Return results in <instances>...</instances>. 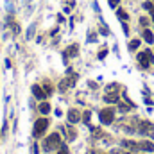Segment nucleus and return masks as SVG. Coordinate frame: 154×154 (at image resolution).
Instances as JSON below:
<instances>
[{
	"instance_id": "nucleus-23",
	"label": "nucleus",
	"mask_w": 154,
	"mask_h": 154,
	"mask_svg": "<svg viewBox=\"0 0 154 154\" xmlns=\"http://www.w3.org/2000/svg\"><path fill=\"white\" fill-rule=\"evenodd\" d=\"M124 154H131V152H124Z\"/></svg>"
},
{
	"instance_id": "nucleus-20",
	"label": "nucleus",
	"mask_w": 154,
	"mask_h": 154,
	"mask_svg": "<svg viewBox=\"0 0 154 154\" xmlns=\"http://www.w3.org/2000/svg\"><path fill=\"white\" fill-rule=\"evenodd\" d=\"M120 111H129V106H125V104H120Z\"/></svg>"
},
{
	"instance_id": "nucleus-21",
	"label": "nucleus",
	"mask_w": 154,
	"mask_h": 154,
	"mask_svg": "<svg viewBox=\"0 0 154 154\" xmlns=\"http://www.w3.org/2000/svg\"><path fill=\"white\" fill-rule=\"evenodd\" d=\"M57 154H68V151H66V147H61V151H59Z\"/></svg>"
},
{
	"instance_id": "nucleus-13",
	"label": "nucleus",
	"mask_w": 154,
	"mask_h": 154,
	"mask_svg": "<svg viewBox=\"0 0 154 154\" xmlns=\"http://www.w3.org/2000/svg\"><path fill=\"white\" fill-rule=\"evenodd\" d=\"M116 16H118L120 20H129V14H127L124 9H118V11H116Z\"/></svg>"
},
{
	"instance_id": "nucleus-7",
	"label": "nucleus",
	"mask_w": 154,
	"mask_h": 154,
	"mask_svg": "<svg viewBox=\"0 0 154 154\" xmlns=\"http://www.w3.org/2000/svg\"><path fill=\"white\" fill-rule=\"evenodd\" d=\"M138 147H140L142 151H145V152H152L154 151V143L152 142H147V140L142 142V143H138Z\"/></svg>"
},
{
	"instance_id": "nucleus-8",
	"label": "nucleus",
	"mask_w": 154,
	"mask_h": 154,
	"mask_svg": "<svg viewBox=\"0 0 154 154\" xmlns=\"http://www.w3.org/2000/svg\"><path fill=\"white\" fill-rule=\"evenodd\" d=\"M138 129H140V133H143V134H145V133L152 131L154 125L151 124V122H140V127H138Z\"/></svg>"
},
{
	"instance_id": "nucleus-17",
	"label": "nucleus",
	"mask_w": 154,
	"mask_h": 154,
	"mask_svg": "<svg viewBox=\"0 0 154 154\" xmlns=\"http://www.w3.org/2000/svg\"><path fill=\"white\" fill-rule=\"evenodd\" d=\"M140 23H142L143 27H147V25H149V18H140Z\"/></svg>"
},
{
	"instance_id": "nucleus-5",
	"label": "nucleus",
	"mask_w": 154,
	"mask_h": 154,
	"mask_svg": "<svg viewBox=\"0 0 154 154\" xmlns=\"http://www.w3.org/2000/svg\"><path fill=\"white\" fill-rule=\"evenodd\" d=\"M32 93H34V97L39 99V100H43V99L47 97V91H45L41 86H38V84H34V86H32Z\"/></svg>"
},
{
	"instance_id": "nucleus-18",
	"label": "nucleus",
	"mask_w": 154,
	"mask_h": 154,
	"mask_svg": "<svg viewBox=\"0 0 154 154\" xmlns=\"http://www.w3.org/2000/svg\"><path fill=\"white\" fill-rule=\"evenodd\" d=\"M82 118H84V122H86V124H88V122H90V111H86V113H84V115H82Z\"/></svg>"
},
{
	"instance_id": "nucleus-12",
	"label": "nucleus",
	"mask_w": 154,
	"mask_h": 154,
	"mask_svg": "<svg viewBox=\"0 0 154 154\" xmlns=\"http://www.w3.org/2000/svg\"><path fill=\"white\" fill-rule=\"evenodd\" d=\"M48 111H50V106H48L47 102H41V104H39V113H43V115H47Z\"/></svg>"
},
{
	"instance_id": "nucleus-22",
	"label": "nucleus",
	"mask_w": 154,
	"mask_h": 154,
	"mask_svg": "<svg viewBox=\"0 0 154 154\" xmlns=\"http://www.w3.org/2000/svg\"><path fill=\"white\" fill-rule=\"evenodd\" d=\"M151 16H152V22H154V13H151Z\"/></svg>"
},
{
	"instance_id": "nucleus-3",
	"label": "nucleus",
	"mask_w": 154,
	"mask_h": 154,
	"mask_svg": "<svg viewBox=\"0 0 154 154\" xmlns=\"http://www.w3.org/2000/svg\"><path fill=\"white\" fill-rule=\"evenodd\" d=\"M138 61H140V66L142 68H149L151 65L154 63V56L151 50H143L138 54Z\"/></svg>"
},
{
	"instance_id": "nucleus-1",
	"label": "nucleus",
	"mask_w": 154,
	"mask_h": 154,
	"mask_svg": "<svg viewBox=\"0 0 154 154\" xmlns=\"http://www.w3.org/2000/svg\"><path fill=\"white\" fill-rule=\"evenodd\" d=\"M59 145H61V138H59L57 133L48 134V136L45 138V142H43V149H45V151H54V149L59 147Z\"/></svg>"
},
{
	"instance_id": "nucleus-10",
	"label": "nucleus",
	"mask_w": 154,
	"mask_h": 154,
	"mask_svg": "<svg viewBox=\"0 0 154 154\" xmlns=\"http://www.w3.org/2000/svg\"><path fill=\"white\" fill-rule=\"evenodd\" d=\"M104 100L109 102V104H115V102H118V95H116V93H108V95L104 97Z\"/></svg>"
},
{
	"instance_id": "nucleus-15",
	"label": "nucleus",
	"mask_w": 154,
	"mask_h": 154,
	"mask_svg": "<svg viewBox=\"0 0 154 154\" xmlns=\"http://www.w3.org/2000/svg\"><path fill=\"white\" fill-rule=\"evenodd\" d=\"M140 47V39H133L131 43H129V50H136Z\"/></svg>"
},
{
	"instance_id": "nucleus-2",
	"label": "nucleus",
	"mask_w": 154,
	"mask_h": 154,
	"mask_svg": "<svg viewBox=\"0 0 154 154\" xmlns=\"http://www.w3.org/2000/svg\"><path fill=\"white\" fill-rule=\"evenodd\" d=\"M48 129V120L47 118H38L36 120V124H34V129H32V134L36 136V138H41L43 134H45V131Z\"/></svg>"
},
{
	"instance_id": "nucleus-6",
	"label": "nucleus",
	"mask_w": 154,
	"mask_h": 154,
	"mask_svg": "<svg viewBox=\"0 0 154 154\" xmlns=\"http://www.w3.org/2000/svg\"><path fill=\"white\" fill-rule=\"evenodd\" d=\"M79 120H81V113H79L77 109H70V111H68V122H70V124H77Z\"/></svg>"
},
{
	"instance_id": "nucleus-16",
	"label": "nucleus",
	"mask_w": 154,
	"mask_h": 154,
	"mask_svg": "<svg viewBox=\"0 0 154 154\" xmlns=\"http://www.w3.org/2000/svg\"><path fill=\"white\" fill-rule=\"evenodd\" d=\"M143 9H147L149 13H154V5L151 2H145V4H143Z\"/></svg>"
},
{
	"instance_id": "nucleus-9",
	"label": "nucleus",
	"mask_w": 154,
	"mask_h": 154,
	"mask_svg": "<svg viewBox=\"0 0 154 154\" xmlns=\"http://www.w3.org/2000/svg\"><path fill=\"white\" fill-rule=\"evenodd\" d=\"M122 147H127V149H131V151L140 149V147H138V143H136V142H131V140H124V142H122Z\"/></svg>"
},
{
	"instance_id": "nucleus-11",
	"label": "nucleus",
	"mask_w": 154,
	"mask_h": 154,
	"mask_svg": "<svg viewBox=\"0 0 154 154\" xmlns=\"http://www.w3.org/2000/svg\"><path fill=\"white\" fill-rule=\"evenodd\" d=\"M143 39H145L147 43H152V41H154V34H152V31L145 29V31H143Z\"/></svg>"
},
{
	"instance_id": "nucleus-14",
	"label": "nucleus",
	"mask_w": 154,
	"mask_h": 154,
	"mask_svg": "<svg viewBox=\"0 0 154 154\" xmlns=\"http://www.w3.org/2000/svg\"><path fill=\"white\" fill-rule=\"evenodd\" d=\"M77 54V45H72L66 48V56H75Z\"/></svg>"
},
{
	"instance_id": "nucleus-19",
	"label": "nucleus",
	"mask_w": 154,
	"mask_h": 154,
	"mask_svg": "<svg viewBox=\"0 0 154 154\" xmlns=\"http://www.w3.org/2000/svg\"><path fill=\"white\" fill-rule=\"evenodd\" d=\"M108 2H109V5H111V7H116V5H118V2H120V0H108Z\"/></svg>"
},
{
	"instance_id": "nucleus-4",
	"label": "nucleus",
	"mask_w": 154,
	"mask_h": 154,
	"mask_svg": "<svg viewBox=\"0 0 154 154\" xmlns=\"http://www.w3.org/2000/svg\"><path fill=\"white\" fill-rule=\"evenodd\" d=\"M99 118H100V122H102L104 125H109V124L115 120V111H113L111 108H106V109H102V111L99 113Z\"/></svg>"
}]
</instances>
